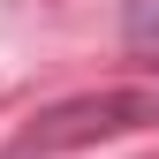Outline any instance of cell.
I'll return each mask as SVG.
<instances>
[{
	"mask_svg": "<svg viewBox=\"0 0 159 159\" xmlns=\"http://www.w3.org/2000/svg\"><path fill=\"white\" fill-rule=\"evenodd\" d=\"M136 129H159V84L144 91H84V98H61L46 106L23 136V152H84V144H106V136H136Z\"/></svg>",
	"mask_w": 159,
	"mask_h": 159,
	"instance_id": "cell-1",
	"label": "cell"
},
{
	"mask_svg": "<svg viewBox=\"0 0 159 159\" xmlns=\"http://www.w3.org/2000/svg\"><path fill=\"white\" fill-rule=\"evenodd\" d=\"M121 30H129V46H136V53H152V46H159V0H129Z\"/></svg>",
	"mask_w": 159,
	"mask_h": 159,
	"instance_id": "cell-2",
	"label": "cell"
}]
</instances>
